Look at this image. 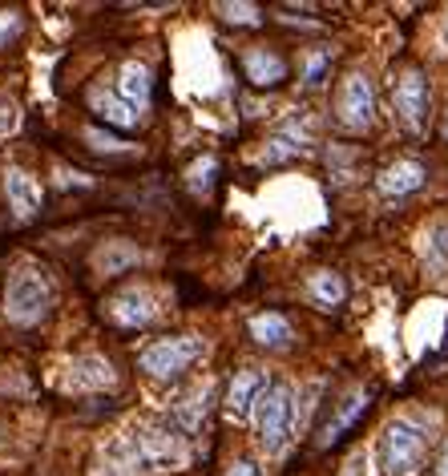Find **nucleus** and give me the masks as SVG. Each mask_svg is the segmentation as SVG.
<instances>
[{
    "label": "nucleus",
    "mask_w": 448,
    "mask_h": 476,
    "mask_svg": "<svg viewBox=\"0 0 448 476\" xmlns=\"http://www.w3.org/2000/svg\"><path fill=\"white\" fill-rule=\"evenodd\" d=\"M49 307H53V283H49V275L41 271V266H33V263H21L5 283L8 323L33 327V323H41V319L49 315Z\"/></svg>",
    "instance_id": "f257e3e1"
},
{
    "label": "nucleus",
    "mask_w": 448,
    "mask_h": 476,
    "mask_svg": "<svg viewBox=\"0 0 448 476\" xmlns=\"http://www.w3.org/2000/svg\"><path fill=\"white\" fill-rule=\"evenodd\" d=\"M291 424H295V392L287 384H271L255 404V428H258V444L266 453H283L291 440Z\"/></svg>",
    "instance_id": "f03ea898"
},
{
    "label": "nucleus",
    "mask_w": 448,
    "mask_h": 476,
    "mask_svg": "<svg viewBox=\"0 0 448 476\" xmlns=\"http://www.w3.org/2000/svg\"><path fill=\"white\" fill-rule=\"evenodd\" d=\"M425 456V432L412 420H392L380 444V464L384 476H408Z\"/></svg>",
    "instance_id": "7ed1b4c3"
},
{
    "label": "nucleus",
    "mask_w": 448,
    "mask_h": 476,
    "mask_svg": "<svg viewBox=\"0 0 448 476\" xmlns=\"http://www.w3.org/2000/svg\"><path fill=\"white\" fill-rule=\"evenodd\" d=\"M129 436H134V444H137V453H142L145 469H182V464L191 461V448H186V440L178 436V432L162 428V424H137Z\"/></svg>",
    "instance_id": "20e7f679"
},
{
    "label": "nucleus",
    "mask_w": 448,
    "mask_h": 476,
    "mask_svg": "<svg viewBox=\"0 0 448 476\" xmlns=\"http://www.w3.org/2000/svg\"><path fill=\"white\" fill-rule=\"evenodd\" d=\"M198 356H202V340H194V335H178V340L150 343V348L137 356V368H142L145 376H154V379H170V376H178V371L191 368Z\"/></svg>",
    "instance_id": "39448f33"
},
{
    "label": "nucleus",
    "mask_w": 448,
    "mask_h": 476,
    "mask_svg": "<svg viewBox=\"0 0 448 476\" xmlns=\"http://www.w3.org/2000/svg\"><path fill=\"white\" fill-rule=\"evenodd\" d=\"M335 117H340L343 129L351 134H364L376 117V93H372V81L364 73H348L340 85V98H335Z\"/></svg>",
    "instance_id": "423d86ee"
},
{
    "label": "nucleus",
    "mask_w": 448,
    "mask_h": 476,
    "mask_svg": "<svg viewBox=\"0 0 448 476\" xmlns=\"http://www.w3.org/2000/svg\"><path fill=\"white\" fill-rule=\"evenodd\" d=\"M392 101L400 121L412 129V134H425L428 126V81L420 69H404L400 81L392 85Z\"/></svg>",
    "instance_id": "0eeeda50"
},
{
    "label": "nucleus",
    "mask_w": 448,
    "mask_h": 476,
    "mask_svg": "<svg viewBox=\"0 0 448 476\" xmlns=\"http://www.w3.org/2000/svg\"><path fill=\"white\" fill-rule=\"evenodd\" d=\"M5 198H8V210H13L21 222H29L41 214V186L29 170H21V166L5 170Z\"/></svg>",
    "instance_id": "6e6552de"
},
{
    "label": "nucleus",
    "mask_w": 448,
    "mask_h": 476,
    "mask_svg": "<svg viewBox=\"0 0 448 476\" xmlns=\"http://www.w3.org/2000/svg\"><path fill=\"white\" fill-rule=\"evenodd\" d=\"M263 392H266V376L258 368L235 371V379H230V387H227V416L243 420L247 412H255V404H258V396Z\"/></svg>",
    "instance_id": "1a4fd4ad"
},
{
    "label": "nucleus",
    "mask_w": 448,
    "mask_h": 476,
    "mask_svg": "<svg viewBox=\"0 0 448 476\" xmlns=\"http://www.w3.org/2000/svg\"><path fill=\"white\" fill-rule=\"evenodd\" d=\"M425 178H428V170L420 166V162L400 158V162H392V166L380 170L376 186H380V194H387V198H404V194H412V190L425 186Z\"/></svg>",
    "instance_id": "9d476101"
},
{
    "label": "nucleus",
    "mask_w": 448,
    "mask_h": 476,
    "mask_svg": "<svg viewBox=\"0 0 448 476\" xmlns=\"http://www.w3.org/2000/svg\"><path fill=\"white\" fill-rule=\"evenodd\" d=\"M109 315H114L122 327H145L158 311H154L150 291H122V295L109 303Z\"/></svg>",
    "instance_id": "9b49d317"
},
{
    "label": "nucleus",
    "mask_w": 448,
    "mask_h": 476,
    "mask_svg": "<svg viewBox=\"0 0 448 476\" xmlns=\"http://www.w3.org/2000/svg\"><path fill=\"white\" fill-rule=\"evenodd\" d=\"M243 69H247V81L258 85V89H271V85H279L287 77V61L279 53H266V49H251L243 57Z\"/></svg>",
    "instance_id": "f8f14e48"
},
{
    "label": "nucleus",
    "mask_w": 448,
    "mask_h": 476,
    "mask_svg": "<svg viewBox=\"0 0 448 476\" xmlns=\"http://www.w3.org/2000/svg\"><path fill=\"white\" fill-rule=\"evenodd\" d=\"M69 384L81 387V392H98V387L114 384V368H109V359H101V356H81V359L69 363Z\"/></svg>",
    "instance_id": "ddd939ff"
},
{
    "label": "nucleus",
    "mask_w": 448,
    "mask_h": 476,
    "mask_svg": "<svg viewBox=\"0 0 448 476\" xmlns=\"http://www.w3.org/2000/svg\"><path fill=\"white\" fill-rule=\"evenodd\" d=\"M142 263V250L134 247V242L117 238V242H106V247L98 250V258H93V266H98L101 275H122L129 271V266Z\"/></svg>",
    "instance_id": "4468645a"
},
{
    "label": "nucleus",
    "mask_w": 448,
    "mask_h": 476,
    "mask_svg": "<svg viewBox=\"0 0 448 476\" xmlns=\"http://www.w3.org/2000/svg\"><path fill=\"white\" fill-rule=\"evenodd\" d=\"M251 335L255 343H263V348H287L291 340H295V331H291V323L283 315H275V311H266V315H255L251 319Z\"/></svg>",
    "instance_id": "2eb2a0df"
},
{
    "label": "nucleus",
    "mask_w": 448,
    "mask_h": 476,
    "mask_svg": "<svg viewBox=\"0 0 448 476\" xmlns=\"http://www.w3.org/2000/svg\"><path fill=\"white\" fill-rule=\"evenodd\" d=\"M150 69L137 65V61H126L122 65V101L134 109H145L150 106Z\"/></svg>",
    "instance_id": "dca6fc26"
},
{
    "label": "nucleus",
    "mask_w": 448,
    "mask_h": 476,
    "mask_svg": "<svg viewBox=\"0 0 448 476\" xmlns=\"http://www.w3.org/2000/svg\"><path fill=\"white\" fill-rule=\"evenodd\" d=\"M364 408H368V392H359V387H356V392H351L348 400L340 404V412H335V416H331V424H327V428H323L320 444H335V440H340L343 432L351 428V424H356L359 416H364Z\"/></svg>",
    "instance_id": "f3484780"
},
{
    "label": "nucleus",
    "mask_w": 448,
    "mask_h": 476,
    "mask_svg": "<svg viewBox=\"0 0 448 476\" xmlns=\"http://www.w3.org/2000/svg\"><path fill=\"white\" fill-rule=\"evenodd\" d=\"M93 109L106 117V126H117V129H134L137 126V109L126 106L122 93H106V89H93Z\"/></svg>",
    "instance_id": "a211bd4d"
},
{
    "label": "nucleus",
    "mask_w": 448,
    "mask_h": 476,
    "mask_svg": "<svg viewBox=\"0 0 448 476\" xmlns=\"http://www.w3.org/2000/svg\"><path fill=\"white\" fill-rule=\"evenodd\" d=\"M307 295H312L315 303H323V307H335V303H343L348 287H343L340 275L320 271V275H312V283H307Z\"/></svg>",
    "instance_id": "6ab92c4d"
},
{
    "label": "nucleus",
    "mask_w": 448,
    "mask_h": 476,
    "mask_svg": "<svg viewBox=\"0 0 448 476\" xmlns=\"http://www.w3.org/2000/svg\"><path fill=\"white\" fill-rule=\"evenodd\" d=\"M174 416H178V424H182L186 432H194L198 424L206 420V387H198V392L182 396V400L174 404Z\"/></svg>",
    "instance_id": "aec40b11"
},
{
    "label": "nucleus",
    "mask_w": 448,
    "mask_h": 476,
    "mask_svg": "<svg viewBox=\"0 0 448 476\" xmlns=\"http://www.w3.org/2000/svg\"><path fill=\"white\" fill-rule=\"evenodd\" d=\"M425 255H428V263H433L436 271H448V222H441V227L428 230Z\"/></svg>",
    "instance_id": "412c9836"
},
{
    "label": "nucleus",
    "mask_w": 448,
    "mask_h": 476,
    "mask_svg": "<svg viewBox=\"0 0 448 476\" xmlns=\"http://www.w3.org/2000/svg\"><path fill=\"white\" fill-rule=\"evenodd\" d=\"M327 65H331V49H315V53L307 57L303 81H307V85H320V81H323V73H327Z\"/></svg>",
    "instance_id": "4be33fe9"
},
{
    "label": "nucleus",
    "mask_w": 448,
    "mask_h": 476,
    "mask_svg": "<svg viewBox=\"0 0 448 476\" xmlns=\"http://www.w3.org/2000/svg\"><path fill=\"white\" fill-rule=\"evenodd\" d=\"M214 170H219V162H214V158H202V162H194V166H191V190H194V194H202V190H210V182H214Z\"/></svg>",
    "instance_id": "5701e85b"
},
{
    "label": "nucleus",
    "mask_w": 448,
    "mask_h": 476,
    "mask_svg": "<svg viewBox=\"0 0 448 476\" xmlns=\"http://www.w3.org/2000/svg\"><path fill=\"white\" fill-rule=\"evenodd\" d=\"M219 13L230 24H258V8L255 5H219Z\"/></svg>",
    "instance_id": "b1692460"
},
{
    "label": "nucleus",
    "mask_w": 448,
    "mask_h": 476,
    "mask_svg": "<svg viewBox=\"0 0 448 476\" xmlns=\"http://www.w3.org/2000/svg\"><path fill=\"white\" fill-rule=\"evenodd\" d=\"M21 29H24V16L21 13H0V49H5Z\"/></svg>",
    "instance_id": "393cba45"
},
{
    "label": "nucleus",
    "mask_w": 448,
    "mask_h": 476,
    "mask_svg": "<svg viewBox=\"0 0 448 476\" xmlns=\"http://www.w3.org/2000/svg\"><path fill=\"white\" fill-rule=\"evenodd\" d=\"M85 137H89L93 145H98V150H126V142H117V137H109V134H101V129H85Z\"/></svg>",
    "instance_id": "a878e982"
},
{
    "label": "nucleus",
    "mask_w": 448,
    "mask_h": 476,
    "mask_svg": "<svg viewBox=\"0 0 448 476\" xmlns=\"http://www.w3.org/2000/svg\"><path fill=\"white\" fill-rule=\"evenodd\" d=\"M230 476H258V464L255 461H243V464H235V469H230Z\"/></svg>",
    "instance_id": "bb28decb"
},
{
    "label": "nucleus",
    "mask_w": 448,
    "mask_h": 476,
    "mask_svg": "<svg viewBox=\"0 0 448 476\" xmlns=\"http://www.w3.org/2000/svg\"><path fill=\"white\" fill-rule=\"evenodd\" d=\"M343 476H364V456H351L348 469H343Z\"/></svg>",
    "instance_id": "cd10ccee"
},
{
    "label": "nucleus",
    "mask_w": 448,
    "mask_h": 476,
    "mask_svg": "<svg viewBox=\"0 0 448 476\" xmlns=\"http://www.w3.org/2000/svg\"><path fill=\"white\" fill-rule=\"evenodd\" d=\"M441 476H448V448H444V456H441Z\"/></svg>",
    "instance_id": "c85d7f7f"
},
{
    "label": "nucleus",
    "mask_w": 448,
    "mask_h": 476,
    "mask_svg": "<svg viewBox=\"0 0 448 476\" xmlns=\"http://www.w3.org/2000/svg\"><path fill=\"white\" fill-rule=\"evenodd\" d=\"M444 137H448V117H444Z\"/></svg>",
    "instance_id": "c756f323"
},
{
    "label": "nucleus",
    "mask_w": 448,
    "mask_h": 476,
    "mask_svg": "<svg viewBox=\"0 0 448 476\" xmlns=\"http://www.w3.org/2000/svg\"><path fill=\"white\" fill-rule=\"evenodd\" d=\"M444 41H448V21H444Z\"/></svg>",
    "instance_id": "7c9ffc66"
}]
</instances>
